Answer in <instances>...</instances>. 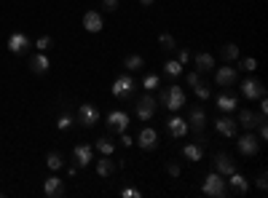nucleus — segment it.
<instances>
[{
    "label": "nucleus",
    "mask_w": 268,
    "mask_h": 198,
    "mask_svg": "<svg viewBox=\"0 0 268 198\" xmlns=\"http://www.w3.org/2000/svg\"><path fill=\"white\" fill-rule=\"evenodd\" d=\"M217 110H220V113H225V115L236 113V110H239V97H233V94H217Z\"/></svg>",
    "instance_id": "obj_20"
},
{
    "label": "nucleus",
    "mask_w": 268,
    "mask_h": 198,
    "mask_svg": "<svg viewBox=\"0 0 268 198\" xmlns=\"http://www.w3.org/2000/svg\"><path fill=\"white\" fill-rule=\"evenodd\" d=\"M159 43L164 46L166 51H174V46H177V43H174V38L169 35V32H164V35H159Z\"/></svg>",
    "instance_id": "obj_35"
},
{
    "label": "nucleus",
    "mask_w": 268,
    "mask_h": 198,
    "mask_svg": "<svg viewBox=\"0 0 268 198\" xmlns=\"http://www.w3.org/2000/svg\"><path fill=\"white\" fill-rule=\"evenodd\" d=\"M121 137V142H123V148H129V145H134V137H129L126 131H123V134H118Z\"/></svg>",
    "instance_id": "obj_45"
},
{
    "label": "nucleus",
    "mask_w": 268,
    "mask_h": 198,
    "mask_svg": "<svg viewBox=\"0 0 268 198\" xmlns=\"http://www.w3.org/2000/svg\"><path fill=\"white\" fill-rule=\"evenodd\" d=\"M220 56H223L225 62H236V59H239V46L236 43H225L223 51H220Z\"/></svg>",
    "instance_id": "obj_29"
},
{
    "label": "nucleus",
    "mask_w": 268,
    "mask_h": 198,
    "mask_svg": "<svg viewBox=\"0 0 268 198\" xmlns=\"http://www.w3.org/2000/svg\"><path fill=\"white\" fill-rule=\"evenodd\" d=\"M214 169H217V174L228 177V174L236 171V161H233L228 153H217V155H214Z\"/></svg>",
    "instance_id": "obj_18"
},
{
    "label": "nucleus",
    "mask_w": 268,
    "mask_h": 198,
    "mask_svg": "<svg viewBox=\"0 0 268 198\" xmlns=\"http://www.w3.org/2000/svg\"><path fill=\"white\" fill-rule=\"evenodd\" d=\"M73 155H75V166H81V169H86L91 161H94V148L91 145H75V150H73Z\"/></svg>",
    "instance_id": "obj_16"
},
{
    "label": "nucleus",
    "mask_w": 268,
    "mask_h": 198,
    "mask_svg": "<svg viewBox=\"0 0 268 198\" xmlns=\"http://www.w3.org/2000/svg\"><path fill=\"white\" fill-rule=\"evenodd\" d=\"M75 126V115H70V113H62L59 118H56V129L59 131H70Z\"/></svg>",
    "instance_id": "obj_31"
},
{
    "label": "nucleus",
    "mask_w": 268,
    "mask_h": 198,
    "mask_svg": "<svg viewBox=\"0 0 268 198\" xmlns=\"http://www.w3.org/2000/svg\"><path fill=\"white\" fill-rule=\"evenodd\" d=\"M83 30L91 32V35H97V32L105 30V22H102L100 11H86V14H83Z\"/></svg>",
    "instance_id": "obj_15"
},
{
    "label": "nucleus",
    "mask_w": 268,
    "mask_h": 198,
    "mask_svg": "<svg viewBox=\"0 0 268 198\" xmlns=\"http://www.w3.org/2000/svg\"><path fill=\"white\" fill-rule=\"evenodd\" d=\"M214 70V56L209 54V51H201V54H196V72H212Z\"/></svg>",
    "instance_id": "obj_23"
},
{
    "label": "nucleus",
    "mask_w": 268,
    "mask_h": 198,
    "mask_svg": "<svg viewBox=\"0 0 268 198\" xmlns=\"http://www.w3.org/2000/svg\"><path fill=\"white\" fill-rule=\"evenodd\" d=\"M201 193L204 196H212V198H225L228 196V185L223 180V174L212 171V174L204 177V185H201Z\"/></svg>",
    "instance_id": "obj_1"
},
{
    "label": "nucleus",
    "mask_w": 268,
    "mask_h": 198,
    "mask_svg": "<svg viewBox=\"0 0 268 198\" xmlns=\"http://www.w3.org/2000/svg\"><path fill=\"white\" fill-rule=\"evenodd\" d=\"M94 148L100 150V155H113V153H115V142L110 140V137H100Z\"/></svg>",
    "instance_id": "obj_27"
},
{
    "label": "nucleus",
    "mask_w": 268,
    "mask_h": 198,
    "mask_svg": "<svg viewBox=\"0 0 268 198\" xmlns=\"http://www.w3.org/2000/svg\"><path fill=\"white\" fill-rule=\"evenodd\" d=\"M153 115H156V97L153 94H142L140 99H137V118H140L142 123H148Z\"/></svg>",
    "instance_id": "obj_7"
},
{
    "label": "nucleus",
    "mask_w": 268,
    "mask_h": 198,
    "mask_svg": "<svg viewBox=\"0 0 268 198\" xmlns=\"http://www.w3.org/2000/svg\"><path fill=\"white\" fill-rule=\"evenodd\" d=\"M188 59H191V51H188V49H182L180 54H177V62H180V64H188Z\"/></svg>",
    "instance_id": "obj_43"
},
{
    "label": "nucleus",
    "mask_w": 268,
    "mask_h": 198,
    "mask_svg": "<svg viewBox=\"0 0 268 198\" xmlns=\"http://www.w3.org/2000/svg\"><path fill=\"white\" fill-rule=\"evenodd\" d=\"M46 166H49L51 171H59V169L64 166V158H62V153H49V155H46Z\"/></svg>",
    "instance_id": "obj_30"
},
{
    "label": "nucleus",
    "mask_w": 268,
    "mask_h": 198,
    "mask_svg": "<svg viewBox=\"0 0 268 198\" xmlns=\"http://www.w3.org/2000/svg\"><path fill=\"white\" fill-rule=\"evenodd\" d=\"M166 129H169V134L174 137V140H180V137H185L188 134V123H185V118H180V115H172L166 121Z\"/></svg>",
    "instance_id": "obj_21"
},
{
    "label": "nucleus",
    "mask_w": 268,
    "mask_h": 198,
    "mask_svg": "<svg viewBox=\"0 0 268 198\" xmlns=\"http://www.w3.org/2000/svg\"><path fill=\"white\" fill-rule=\"evenodd\" d=\"M121 196H123V198H142V193H140L137 188H123Z\"/></svg>",
    "instance_id": "obj_37"
},
{
    "label": "nucleus",
    "mask_w": 268,
    "mask_h": 198,
    "mask_svg": "<svg viewBox=\"0 0 268 198\" xmlns=\"http://www.w3.org/2000/svg\"><path fill=\"white\" fill-rule=\"evenodd\" d=\"M188 129L193 131L196 137H201L204 134V126H207V113H204V107H199V104H193L191 110H188Z\"/></svg>",
    "instance_id": "obj_5"
},
{
    "label": "nucleus",
    "mask_w": 268,
    "mask_h": 198,
    "mask_svg": "<svg viewBox=\"0 0 268 198\" xmlns=\"http://www.w3.org/2000/svg\"><path fill=\"white\" fill-rule=\"evenodd\" d=\"M236 148L244 158H252V155H258V150H260V140L255 137V131H247V134H241V137L236 134Z\"/></svg>",
    "instance_id": "obj_4"
},
{
    "label": "nucleus",
    "mask_w": 268,
    "mask_h": 198,
    "mask_svg": "<svg viewBox=\"0 0 268 198\" xmlns=\"http://www.w3.org/2000/svg\"><path fill=\"white\" fill-rule=\"evenodd\" d=\"M30 70L35 72V75H46V72L51 70V62H49V56H46L43 51L32 54V56H30Z\"/></svg>",
    "instance_id": "obj_19"
},
{
    "label": "nucleus",
    "mask_w": 268,
    "mask_h": 198,
    "mask_svg": "<svg viewBox=\"0 0 268 198\" xmlns=\"http://www.w3.org/2000/svg\"><path fill=\"white\" fill-rule=\"evenodd\" d=\"M258 140H260V142H266V140H268V126H266V121H263V123H258Z\"/></svg>",
    "instance_id": "obj_39"
},
{
    "label": "nucleus",
    "mask_w": 268,
    "mask_h": 198,
    "mask_svg": "<svg viewBox=\"0 0 268 198\" xmlns=\"http://www.w3.org/2000/svg\"><path fill=\"white\" fill-rule=\"evenodd\" d=\"M51 43H54V41H51V35H41V38L35 41V49H38V51H49Z\"/></svg>",
    "instance_id": "obj_34"
},
{
    "label": "nucleus",
    "mask_w": 268,
    "mask_h": 198,
    "mask_svg": "<svg viewBox=\"0 0 268 198\" xmlns=\"http://www.w3.org/2000/svg\"><path fill=\"white\" fill-rule=\"evenodd\" d=\"M113 171H115V163H113V158H110V155L97 158V174H100V177H110Z\"/></svg>",
    "instance_id": "obj_25"
},
{
    "label": "nucleus",
    "mask_w": 268,
    "mask_h": 198,
    "mask_svg": "<svg viewBox=\"0 0 268 198\" xmlns=\"http://www.w3.org/2000/svg\"><path fill=\"white\" fill-rule=\"evenodd\" d=\"M161 104L169 110V113H177V110H182V104H185V89L182 86H169V89L161 94Z\"/></svg>",
    "instance_id": "obj_2"
},
{
    "label": "nucleus",
    "mask_w": 268,
    "mask_h": 198,
    "mask_svg": "<svg viewBox=\"0 0 268 198\" xmlns=\"http://www.w3.org/2000/svg\"><path fill=\"white\" fill-rule=\"evenodd\" d=\"M100 118H102V113L97 110V104H91V102H83L81 107H78V115H75V121L81 123V126L91 129V126H97V123H100Z\"/></svg>",
    "instance_id": "obj_3"
},
{
    "label": "nucleus",
    "mask_w": 268,
    "mask_h": 198,
    "mask_svg": "<svg viewBox=\"0 0 268 198\" xmlns=\"http://www.w3.org/2000/svg\"><path fill=\"white\" fill-rule=\"evenodd\" d=\"M164 72L169 78H180L182 75V64L177 62V59H166L164 62Z\"/></svg>",
    "instance_id": "obj_28"
},
{
    "label": "nucleus",
    "mask_w": 268,
    "mask_h": 198,
    "mask_svg": "<svg viewBox=\"0 0 268 198\" xmlns=\"http://www.w3.org/2000/svg\"><path fill=\"white\" fill-rule=\"evenodd\" d=\"M214 129H217V134H220V137H228V140L239 134V123L233 121L231 115H225V113L220 115L217 121H214Z\"/></svg>",
    "instance_id": "obj_11"
},
{
    "label": "nucleus",
    "mask_w": 268,
    "mask_h": 198,
    "mask_svg": "<svg viewBox=\"0 0 268 198\" xmlns=\"http://www.w3.org/2000/svg\"><path fill=\"white\" fill-rule=\"evenodd\" d=\"M255 185H258L260 190H266V188H268V174H266V171H260V174H258V180H255Z\"/></svg>",
    "instance_id": "obj_38"
},
{
    "label": "nucleus",
    "mask_w": 268,
    "mask_h": 198,
    "mask_svg": "<svg viewBox=\"0 0 268 198\" xmlns=\"http://www.w3.org/2000/svg\"><path fill=\"white\" fill-rule=\"evenodd\" d=\"M30 46H32V41L24 35V32H14V35L8 38V51L16 54V56H24L30 51Z\"/></svg>",
    "instance_id": "obj_10"
},
{
    "label": "nucleus",
    "mask_w": 268,
    "mask_h": 198,
    "mask_svg": "<svg viewBox=\"0 0 268 198\" xmlns=\"http://www.w3.org/2000/svg\"><path fill=\"white\" fill-rule=\"evenodd\" d=\"M110 91H113L115 99L132 97V91H134V78L129 75V72H126V75H121V78H115V81H113V89H110Z\"/></svg>",
    "instance_id": "obj_9"
},
{
    "label": "nucleus",
    "mask_w": 268,
    "mask_h": 198,
    "mask_svg": "<svg viewBox=\"0 0 268 198\" xmlns=\"http://www.w3.org/2000/svg\"><path fill=\"white\" fill-rule=\"evenodd\" d=\"M137 145H140L142 150H156V148H159V131L145 126L140 134H137Z\"/></svg>",
    "instance_id": "obj_14"
},
{
    "label": "nucleus",
    "mask_w": 268,
    "mask_h": 198,
    "mask_svg": "<svg viewBox=\"0 0 268 198\" xmlns=\"http://www.w3.org/2000/svg\"><path fill=\"white\" fill-rule=\"evenodd\" d=\"M263 94H266V86L260 83L255 75H250V78H244V81H241V97H244V99L255 102V99H260Z\"/></svg>",
    "instance_id": "obj_6"
},
{
    "label": "nucleus",
    "mask_w": 268,
    "mask_h": 198,
    "mask_svg": "<svg viewBox=\"0 0 268 198\" xmlns=\"http://www.w3.org/2000/svg\"><path fill=\"white\" fill-rule=\"evenodd\" d=\"M129 123H132V115H126L123 110H113V113H107V129L113 131V134H123V131L129 129Z\"/></svg>",
    "instance_id": "obj_8"
},
{
    "label": "nucleus",
    "mask_w": 268,
    "mask_h": 198,
    "mask_svg": "<svg viewBox=\"0 0 268 198\" xmlns=\"http://www.w3.org/2000/svg\"><path fill=\"white\" fill-rule=\"evenodd\" d=\"M118 5H121L118 0H102V8L105 11H118Z\"/></svg>",
    "instance_id": "obj_42"
},
{
    "label": "nucleus",
    "mask_w": 268,
    "mask_h": 198,
    "mask_svg": "<svg viewBox=\"0 0 268 198\" xmlns=\"http://www.w3.org/2000/svg\"><path fill=\"white\" fill-rule=\"evenodd\" d=\"M228 180H231V193H233V196H244L247 190H250V182H247V177L239 174V171L228 174Z\"/></svg>",
    "instance_id": "obj_22"
},
{
    "label": "nucleus",
    "mask_w": 268,
    "mask_h": 198,
    "mask_svg": "<svg viewBox=\"0 0 268 198\" xmlns=\"http://www.w3.org/2000/svg\"><path fill=\"white\" fill-rule=\"evenodd\" d=\"M182 155H185L188 161L199 163L201 158H204V137H199V140H196V142H188L185 148H182Z\"/></svg>",
    "instance_id": "obj_17"
},
{
    "label": "nucleus",
    "mask_w": 268,
    "mask_h": 198,
    "mask_svg": "<svg viewBox=\"0 0 268 198\" xmlns=\"http://www.w3.org/2000/svg\"><path fill=\"white\" fill-rule=\"evenodd\" d=\"M236 113H239L236 123H239V126H244L247 131H255V129H258V123H263V121H266V115L252 113V110H236Z\"/></svg>",
    "instance_id": "obj_12"
},
{
    "label": "nucleus",
    "mask_w": 268,
    "mask_h": 198,
    "mask_svg": "<svg viewBox=\"0 0 268 198\" xmlns=\"http://www.w3.org/2000/svg\"><path fill=\"white\" fill-rule=\"evenodd\" d=\"M199 83H201V72H188V86L193 89V86H199Z\"/></svg>",
    "instance_id": "obj_40"
},
{
    "label": "nucleus",
    "mask_w": 268,
    "mask_h": 198,
    "mask_svg": "<svg viewBox=\"0 0 268 198\" xmlns=\"http://www.w3.org/2000/svg\"><path fill=\"white\" fill-rule=\"evenodd\" d=\"M62 180L59 177H49V180H43V196H49V198H56V196H62Z\"/></svg>",
    "instance_id": "obj_24"
},
{
    "label": "nucleus",
    "mask_w": 268,
    "mask_h": 198,
    "mask_svg": "<svg viewBox=\"0 0 268 198\" xmlns=\"http://www.w3.org/2000/svg\"><path fill=\"white\" fill-rule=\"evenodd\" d=\"M123 67H126V72H140V70H145V59L140 54H129L123 59Z\"/></svg>",
    "instance_id": "obj_26"
},
{
    "label": "nucleus",
    "mask_w": 268,
    "mask_h": 198,
    "mask_svg": "<svg viewBox=\"0 0 268 198\" xmlns=\"http://www.w3.org/2000/svg\"><path fill=\"white\" fill-rule=\"evenodd\" d=\"M239 81V70L231 67V64H225V67H220L217 72H214V83L223 86V89H228V86H233Z\"/></svg>",
    "instance_id": "obj_13"
},
{
    "label": "nucleus",
    "mask_w": 268,
    "mask_h": 198,
    "mask_svg": "<svg viewBox=\"0 0 268 198\" xmlns=\"http://www.w3.org/2000/svg\"><path fill=\"white\" fill-rule=\"evenodd\" d=\"M166 171H169L172 177H180V163H177V161H169V163H166Z\"/></svg>",
    "instance_id": "obj_41"
},
{
    "label": "nucleus",
    "mask_w": 268,
    "mask_h": 198,
    "mask_svg": "<svg viewBox=\"0 0 268 198\" xmlns=\"http://www.w3.org/2000/svg\"><path fill=\"white\" fill-rule=\"evenodd\" d=\"M159 86H161V78L156 75V72H148V75L142 78V89H145V91H156Z\"/></svg>",
    "instance_id": "obj_32"
},
{
    "label": "nucleus",
    "mask_w": 268,
    "mask_h": 198,
    "mask_svg": "<svg viewBox=\"0 0 268 198\" xmlns=\"http://www.w3.org/2000/svg\"><path fill=\"white\" fill-rule=\"evenodd\" d=\"M156 3V0H140V5H145V8H148V5H153Z\"/></svg>",
    "instance_id": "obj_46"
},
{
    "label": "nucleus",
    "mask_w": 268,
    "mask_h": 198,
    "mask_svg": "<svg viewBox=\"0 0 268 198\" xmlns=\"http://www.w3.org/2000/svg\"><path fill=\"white\" fill-rule=\"evenodd\" d=\"M239 70H241V72H255V70H258V59H255V56L241 59V62H239Z\"/></svg>",
    "instance_id": "obj_33"
},
{
    "label": "nucleus",
    "mask_w": 268,
    "mask_h": 198,
    "mask_svg": "<svg viewBox=\"0 0 268 198\" xmlns=\"http://www.w3.org/2000/svg\"><path fill=\"white\" fill-rule=\"evenodd\" d=\"M193 91H196V97H199L201 102H207V99H209V94H212V91H209V86H204V83L193 86Z\"/></svg>",
    "instance_id": "obj_36"
},
{
    "label": "nucleus",
    "mask_w": 268,
    "mask_h": 198,
    "mask_svg": "<svg viewBox=\"0 0 268 198\" xmlns=\"http://www.w3.org/2000/svg\"><path fill=\"white\" fill-rule=\"evenodd\" d=\"M258 102H260V115H268V99H266V94L260 97Z\"/></svg>",
    "instance_id": "obj_44"
}]
</instances>
